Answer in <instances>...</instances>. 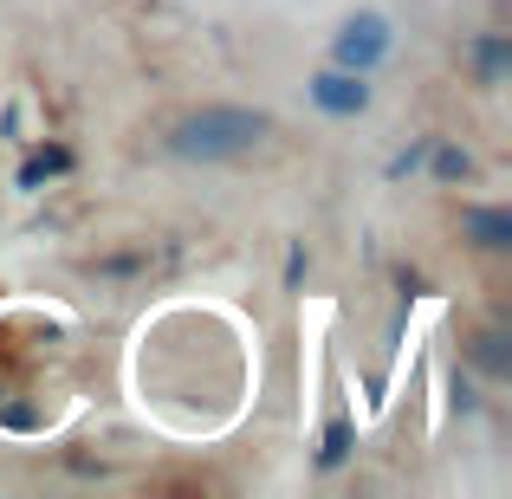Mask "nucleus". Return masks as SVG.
I'll return each mask as SVG.
<instances>
[{
	"instance_id": "obj_4",
	"label": "nucleus",
	"mask_w": 512,
	"mask_h": 499,
	"mask_svg": "<svg viewBox=\"0 0 512 499\" xmlns=\"http://www.w3.org/2000/svg\"><path fill=\"white\" fill-rule=\"evenodd\" d=\"M461 240H474L480 253H506L512 247V214L500 201H474V208H461Z\"/></svg>"
},
{
	"instance_id": "obj_1",
	"label": "nucleus",
	"mask_w": 512,
	"mask_h": 499,
	"mask_svg": "<svg viewBox=\"0 0 512 499\" xmlns=\"http://www.w3.org/2000/svg\"><path fill=\"white\" fill-rule=\"evenodd\" d=\"M266 137H273V117L260 104H201L163 137V150L175 163L208 169V163H247L253 150H266Z\"/></svg>"
},
{
	"instance_id": "obj_5",
	"label": "nucleus",
	"mask_w": 512,
	"mask_h": 499,
	"mask_svg": "<svg viewBox=\"0 0 512 499\" xmlns=\"http://www.w3.org/2000/svg\"><path fill=\"white\" fill-rule=\"evenodd\" d=\"M467 59H474V85L500 91V85H506V72H512V33H474Z\"/></svg>"
},
{
	"instance_id": "obj_11",
	"label": "nucleus",
	"mask_w": 512,
	"mask_h": 499,
	"mask_svg": "<svg viewBox=\"0 0 512 499\" xmlns=\"http://www.w3.org/2000/svg\"><path fill=\"white\" fill-rule=\"evenodd\" d=\"M299 279H305V247H292L286 253V286H299Z\"/></svg>"
},
{
	"instance_id": "obj_2",
	"label": "nucleus",
	"mask_w": 512,
	"mask_h": 499,
	"mask_svg": "<svg viewBox=\"0 0 512 499\" xmlns=\"http://www.w3.org/2000/svg\"><path fill=\"white\" fill-rule=\"evenodd\" d=\"M389 52H396V20H389L383 7H357L338 33H331V65H344V72L376 78L389 65Z\"/></svg>"
},
{
	"instance_id": "obj_10",
	"label": "nucleus",
	"mask_w": 512,
	"mask_h": 499,
	"mask_svg": "<svg viewBox=\"0 0 512 499\" xmlns=\"http://www.w3.org/2000/svg\"><path fill=\"white\" fill-rule=\"evenodd\" d=\"M428 143H435V137H415V143H409V150H396V156H389V182H402V175H415V169H422V156H428Z\"/></svg>"
},
{
	"instance_id": "obj_7",
	"label": "nucleus",
	"mask_w": 512,
	"mask_h": 499,
	"mask_svg": "<svg viewBox=\"0 0 512 499\" xmlns=\"http://www.w3.org/2000/svg\"><path fill=\"white\" fill-rule=\"evenodd\" d=\"M428 175H435L441 188H454V182H467V175H474V156L461 150V143H428Z\"/></svg>"
},
{
	"instance_id": "obj_3",
	"label": "nucleus",
	"mask_w": 512,
	"mask_h": 499,
	"mask_svg": "<svg viewBox=\"0 0 512 499\" xmlns=\"http://www.w3.org/2000/svg\"><path fill=\"white\" fill-rule=\"evenodd\" d=\"M305 98L331 117V124H357L370 111V78L363 72H344V65H325V72L305 78Z\"/></svg>"
},
{
	"instance_id": "obj_6",
	"label": "nucleus",
	"mask_w": 512,
	"mask_h": 499,
	"mask_svg": "<svg viewBox=\"0 0 512 499\" xmlns=\"http://www.w3.org/2000/svg\"><path fill=\"white\" fill-rule=\"evenodd\" d=\"M350 454H357V422L338 409V415L325 422V435H318V474H338Z\"/></svg>"
},
{
	"instance_id": "obj_9",
	"label": "nucleus",
	"mask_w": 512,
	"mask_h": 499,
	"mask_svg": "<svg viewBox=\"0 0 512 499\" xmlns=\"http://www.w3.org/2000/svg\"><path fill=\"white\" fill-rule=\"evenodd\" d=\"M65 169H72V150H65V143H46V150L20 169V188H39L46 175H65Z\"/></svg>"
},
{
	"instance_id": "obj_8",
	"label": "nucleus",
	"mask_w": 512,
	"mask_h": 499,
	"mask_svg": "<svg viewBox=\"0 0 512 499\" xmlns=\"http://www.w3.org/2000/svg\"><path fill=\"white\" fill-rule=\"evenodd\" d=\"M506 344H512L506 331H480L474 344H467V357H474L487 376H512V350H506Z\"/></svg>"
}]
</instances>
